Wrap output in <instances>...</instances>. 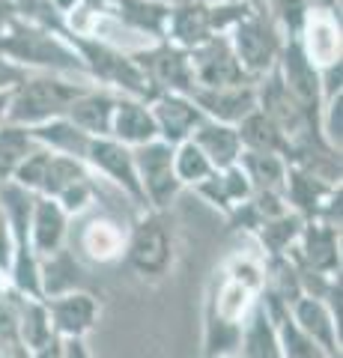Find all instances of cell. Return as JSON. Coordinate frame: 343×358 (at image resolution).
<instances>
[{
  "label": "cell",
  "mask_w": 343,
  "mask_h": 358,
  "mask_svg": "<svg viewBox=\"0 0 343 358\" xmlns=\"http://www.w3.org/2000/svg\"><path fill=\"white\" fill-rule=\"evenodd\" d=\"M263 257L236 251L224 257L206 287L203 301V358H224L239 352L242 326L263 296Z\"/></svg>",
  "instance_id": "obj_1"
},
{
  "label": "cell",
  "mask_w": 343,
  "mask_h": 358,
  "mask_svg": "<svg viewBox=\"0 0 343 358\" xmlns=\"http://www.w3.org/2000/svg\"><path fill=\"white\" fill-rule=\"evenodd\" d=\"M170 209H138L126 227V266L143 281H164L176 266V224Z\"/></svg>",
  "instance_id": "obj_2"
},
{
  "label": "cell",
  "mask_w": 343,
  "mask_h": 358,
  "mask_svg": "<svg viewBox=\"0 0 343 358\" xmlns=\"http://www.w3.org/2000/svg\"><path fill=\"white\" fill-rule=\"evenodd\" d=\"M63 39L72 45V51L84 63L90 84L114 90V93H123V96L143 99V102H149L156 96L147 75L138 69V63L131 60L129 48H123V45L98 39V36H81V33H69V30H63Z\"/></svg>",
  "instance_id": "obj_3"
},
{
  "label": "cell",
  "mask_w": 343,
  "mask_h": 358,
  "mask_svg": "<svg viewBox=\"0 0 343 358\" xmlns=\"http://www.w3.org/2000/svg\"><path fill=\"white\" fill-rule=\"evenodd\" d=\"M251 9L254 3L248 0H170L161 39L191 51L212 36H227Z\"/></svg>",
  "instance_id": "obj_4"
},
{
  "label": "cell",
  "mask_w": 343,
  "mask_h": 358,
  "mask_svg": "<svg viewBox=\"0 0 343 358\" xmlns=\"http://www.w3.org/2000/svg\"><path fill=\"white\" fill-rule=\"evenodd\" d=\"M90 81L69 75H54V72H30L13 93H9L6 122L24 129H36L48 120L66 117L69 105L78 99Z\"/></svg>",
  "instance_id": "obj_5"
},
{
  "label": "cell",
  "mask_w": 343,
  "mask_h": 358,
  "mask_svg": "<svg viewBox=\"0 0 343 358\" xmlns=\"http://www.w3.org/2000/svg\"><path fill=\"white\" fill-rule=\"evenodd\" d=\"M227 39H230V48H233L239 66L245 69V75L251 78L254 84L278 66L281 48L286 42L284 33L272 24V18L257 6H254L242 21H236V24L230 27Z\"/></svg>",
  "instance_id": "obj_6"
},
{
  "label": "cell",
  "mask_w": 343,
  "mask_h": 358,
  "mask_svg": "<svg viewBox=\"0 0 343 358\" xmlns=\"http://www.w3.org/2000/svg\"><path fill=\"white\" fill-rule=\"evenodd\" d=\"M129 54L138 63V69L147 75V81L156 93L191 96L194 72H191V60H188L185 48H176V45L164 39H152L147 45H140V48H129Z\"/></svg>",
  "instance_id": "obj_7"
},
{
  "label": "cell",
  "mask_w": 343,
  "mask_h": 358,
  "mask_svg": "<svg viewBox=\"0 0 343 358\" xmlns=\"http://www.w3.org/2000/svg\"><path fill=\"white\" fill-rule=\"evenodd\" d=\"M131 155L147 209H170L173 200L185 192L173 173V147L164 141H149L131 150Z\"/></svg>",
  "instance_id": "obj_8"
},
{
  "label": "cell",
  "mask_w": 343,
  "mask_h": 358,
  "mask_svg": "<svg viewBox=\"0 0 343 358\" xmlns=\"http://www.w3.org/2000/svg\"><path fill=\"white\" fill-rule=\"evenodd\" d=\"M81 221L69 230L75 257L93 266H110L123 260L126 251V224L117 221L108 212H93V215H78Z\"/></svg>",
  "instance_id": "obj_9"
},
{
  "label": "cell",
  "mask_w": 343,
  "mask_h": 358,
  "mask_svg": "<svg viewBox=\"0 0 343 358\" xmlns=\"http://www.w3.org/2000/svg\"><path fill=\"white\" fill-rule=\"evenodd\" d=\"M84 164L93 171V176H102L105 182L114 185L135 209H147L135 171V155H131L129 147H123L114 138H90V147L84 152Z\"/></svg>",
  "instance_id": "obj_10"
},
{
  "label": "cell",
  "mask_w": 343,
  "mask_h": 358,
  "mask_svg": "<svg viewBox=\"0 0 343 358\" xmlns=\"http://www.w3.org/2000/svg\"><path fill=\"white\" fill-rule=\"evenodd\" d=\"M278 75L284 87L290 90V96L295 99V105L305 110V117L319 129V110H323V87H319V69L307 60V54L302 51L298 39H286L278 57ZM323 134V131H319Z\"/></svg>",
  "instance_id": "obj_11"
},
{
  "label": "cell",
  "mask_w": 343,
  "mask_h": 358,
  "mask_svg": "<svg viewBox=\"0 0 343 358\" xmlns=\"http://www.w3.org/2000/svg\"><path fill=\"white\" fill-rule=\"evenodd\" d=\"M286 257L298 272L340 278V227H331L326 221H305Z\"/></svg>",
  "instance_id": "obj_12"
},
{
  "label": "cell",
  "mask_w": 343,
  "mask_h": 358,
  "mask_svg": "<svg viewBox=\"0 0 343 358\" xmlns=\"http://www.w3.org/2000/svg\"><path fill=\"white\" fill-rule=\"evenodd\" d=\"M194 72V87H239V84H254L239 66L233 48H230L227 36H212L209 42L197 45L188 51Z\"/></svg>",
  "instance_id": "obj_13"
},
{
  "label": "cell",
  "mask_w": 343,
  "mask_h": 358,
  "mask_svg": "<svg viewBox=\"0 0 343 358\" xmlns=\"http://www.w3.org/2000/svg\"><path fill=\"white\" fill-rule=\"evenodd\" d=\"M45 308H48L54 334L60 341L87 338L96 329L98 317H102V305H98V299L90 289H75V293L45 299Z\"/></svg>",
  "instance_id": "obj_14"
},
{
  "label": "cell",
  "mask_w": 343,
  "mask_h": 358,
  "mask_svg": "<svg viewBox=\"0 0 343 358\" xmlns=\"http://www.w3.org/2000/svg\"><path fill=\"white\" fill-rule=\"evenodd\" d=\"M286 310H290L295 329L307 334L328 358H340V317L323 299L302 293Z\"/></svg>",
  "instance_id": "obj_15"
},
{
  "label": "cell",
  "mask_w": 343,
  "mask_h": 358,
  "mask_svg": "<svg viewBox=\"0 0 343 358\" xmlns=\"http://www.w3.org/2000/svg\"><path fill=\"white\" fill-rule=\"evenodd\" d=\"M191 102L200 108V114L227 122V126H239L248 114L257 110V87L239 84V87H194Z\"/></svg>",
  "instance_id": "obj_16"
},
{
  "label": "cell",
  "mask_w": 343,
  "mask_h": 358,
  "mask_svg": "<svg viewBox=\"0 0 343 358\" xmlns=\"http://www.w3.org/2000/svg\"><path fill=\"white\" fill-rule=\"evenodd\" d=\"M147 105L152 110V120H156L159 141L170 143V147H180L182 141L191 138V131L203 120L200 108L191 102V96L182 93H156Z\"/></svg>",
  "instance_id": "obj_17"
},
{
  "label": "cell",
  "mask_w": 343,
  "mask_h": 358,
  "mask_svg": "<svg viewBox=\"0 0 343 358\" xmlns=\"http://www.w3.org/2000/svg\"><path fill=\"white\" fill-rule=\"evenodd\" d=\"M295 39L316 69H326V66L343 60L340 15H335V13H316V9H311Z\"/></svg>",
  "instance_id": "obj_18"
},
{
  "label": "cell",
  "mask_w": 343,
  "mask_h": 358,
  "mask_svg": "<svg viewBox=\"0 0 343 358\" xmlns=\"http://www.w3.org/2000/svg\"><path fill=\"white\" fill-rule=\"evenodd\" d=\"M72 215L66 212L57 200L33 197V212H30V239L33 248H36L39 257H45L51 251H60L69 245V230H72Z\"/></svg>",
  "instance_id": "obj_19"
},
{
  "label": "cell",
  "mask_w": 343,
  "mask_h": 358,
  "mask_svg": "<svg viewBox=\"0 0 343 358\" xmlns=\"http://www.w3.org/2000/svg\"><path fill=\"white\" fill-rule=\"evenodd\" d=\"M119 96H123V93H114V90L90 84L69 105V110H66V120L75 122L81 131L93 134V138H110V120H114Z\"/></svg>",
  "instance_id": "obj_20"
},
{
  "label": "cell",
  "mask_w": 343,
  "mask_h": 358,
  "mask_svg": "<svg viewBox=\"0 0 343 358\" xmlns=\"http://www.w3.org/2000/svg\"><path fill=\"white\" fill-rule=\"evenodd\" d=\"M110 138L119 141L129 150L143 147L149 141H159V129H156V120H152L149 105L135 96H119L114 120H110Z\"/></svg>",
  "instance_id": "obj_21"
},
{
  "label": "cell",
  "mask_w": 343,
  "mask_h": 358,
  "mask_svg": "<svg viewBox=\"0 0 343 358\" xmlns=\"http://www.w3.org/2000/svg\"><path fill=\"white\" fill-rule=\"evenodd\" d=\"M75 289H84V266L69 245L39 257V296L42 299L75 293Z\"/></svg>",
  "instance_id": "obj_22"
},
{
  "label": "cell",
  "mask_w": 343,
  "mask_h": 358,
  "mask_svg": "<svg viewBox=\"0 0 343 358\" xmlns=\"http://www.w3.org/2000/svg\"><path fill=\"white\" fill-rule=\"evenodd\" d=\"M191 192L200 194L209 206L221 212V215H230L239 203H245L251 197L254 188L248 182L245 171H242L239 164H233V167H224V171H212L200 185H194Z\"/></svg>",
  "instance_id": "obj_23"
},
{
  "label": "cell",
  "mask_w": 343,
  "mask_h": 358,
  "mask_svg": "<svg viewBox=\"0 0 343 358\" xmlns=\"http://www.w3.org/2000/svg\"><path fill=\"white\" fill-rule=\"evenodd\" d=\"M191 143H197V150H200L209 164L215 167V171H224V167H233L239 164V155H242V141H239V131L236 126H227V122H215L203 117L200 126L191 131Z\"/></svg>",
  "instance_id": "obj_24"
},
{
  "label": "cell",
  "mask_w": 343,
  "mask_h": 358,
  "mask_svg": "<svg viewBox=\"0 0 343 358\" xmlns=\"http://www.w3.org/2000/svg\"><path fill=\"white\" fill-rule=\"evenodd\" d=\"M239 131V141H242V150H251V152H272V155H281V159L290 162L293 155V141L278 122L269 120L263 110H254L245 120L236 126Z\"/></svg>",
  "instance_id": "obj_25"
},
{
  "label": "cell",
  "mask_w": 343,
  "mask_h": 358,
  "mask_svg": "<svg viewBox=\"0 0 343 358\" xmlns=\"http://www.w3.org/2000/svg\"><path fill=\"white\" fill-rule=\"evenodd\" d=\"M239 358H284L281 355V338L275 329V320L269 317L263 299L248 313L239 338Z\"/></svg>",
  "instance_id": "obj_26"
},
{
  "label": "cell",
  "mask_w": 343,
  "mask_h": 358,
  "mask_svg": "<svg viewBox=\"0 0 343 358\" xmlns=\"http://www.w3.org/2000/svg\"><path fill=\"white\" fill-rule=\"evenodd\" d=\"M265 310H269V317L275 320V329H278V338H281V355L284 358H328L319 346L307 338V334H302L295 329V322L290 317V310H286L284 301L272 299V296H260Z\"/></svg>",
  "instance_id": "obj_27"
},
{
  "label": "cell",
  "mask_w": 343,
  "mask_h": 358,
  "mask_svg": "<svg viewBox=\"0 0 343 358\" xmlns=\"http://www.w3.org/2000/svg\"><path fill=\"white\" fill-rule=\"evenodd\" d=\"M30 131H33V138H36L39 147H45V150L57 152V155H69V159H78V162H84V152H87V147H90V138H93V134L81 131L66 117L48 120V122H42V126L30 129Z\"/></svg>",
  "instance_id": "obj_28"
},
{
  "label": "cell",
  "mask_w": 343,
  "mask_h": 358,
  "mask_svg": "<svg viewBox=\"0 0 343 358\" xmlns=\"http://www.w3.org/2000/svg\"><path fill=\"white\" fill-rule=\"evenodd\" d=\"M305 227V218L295 215L293 209L281 212V215H275L269 221H263L257 233H254V239H257V245L263 248V260H269V257H286L290 254V248L295 245L298 233H302Z\"/></svg>",
  "instance_id": "obj_29"
},
{
  "label": "cell",
  "mask_w": 343,
  "mask_h": 358,
  "mask_svg": "<svg viewBox=\"0 0 343 358\" xmlns=\"http://www.w3.org/2000/svg\"><path fill=\"white\" fill-rule=\"evenodd\" d=\"M239 167L245 171L248 182L254 192H272V194H284V182H286V159L272 152H251L242 150L239 155Z\"/></svg>",
  "instance_id": "obj_30"
},
{
  "label": "cell",
  "mask_w": 343,
  "mask_h": 358,
  "mask_svg": "<svg viewBox=\"0 0 343 358\" xmlns=\"http://www.w3.org/2000/svg\"><path fill=\"white\" fill-rule=\"evenodd\" d=\"M18 338L24 343L27 352H36L42 346H48L51 341H57L45 308V299H30L21 296L18 301Z\"/></svg>",
  "instance_id": "obj_31"
},
{
  "label": "cell",
  "mask_w": 343,
  "mask_h": 358,
  "mask_svg": "<svg viewBox=\"0 0 343 358\" xmlns=\"http://www.w3.org/2000/svg\"><path fill=\"white\" fill-rule=\"evenodd\" d=\"M36 147L39 143L30 129L15 126V122H3L0 126V182H9L13 173L21 167V162Z\"/></svg>",
  "instance_id": "obj_32"
},
{
  "label": "cell",
  "mask_w": 343,
  "mask_h": 358,
  "mask_svg": "<svg viewBox=\"0 0 343 358\" xmlns=\"http://www.w3.org/2000/svg\"><path fill=\"white\" fill-rule=\"evenodd\" d=\"M212 171L215 167L209 164V159L200 150H197V143L182 141L180 147H173V173H176V179H180L182 188L200 185Z\"/></svg>",
  "instance_id": "obj_33"
},
{
  "label": "cell",
  "mask_w": 343,
  "mask_h": 358,
  "mask_svg": "<svg viewBox=\"0 0 343 358\" xmlns=\"http://www.w3.org/2000/svg\"><path fill=\"white\" fill-rule=\"evenodd\" d=\"M18 289L6 299H0V355L3 358H30V352L18 338Z\"/></svg>",
  "instance_id": "obj_34"
},
{
  "label": "cell",
  "mask_w": 343,
  "mask_h": 358,
  "mask_svg": "<svg viewBox=\"0 0 343 358\" xmlns=\"http://www.w3.org/2000/svg\"><path fill=\"white\" fill-rule=\"evenodd\" d=\"M263 13L269 15L272 24L284 33V39H295L307 13H311V6H307V0H265Z\"/></svg>",
  "instance_id": "obj_35"
},
{
  "label": "cell",
  "mask_w": 343,
  "mask_h": 358,
  "mask_svg": "<svg viewBox=\"0 0 343 358\" xmlns=\"http://www.w3.org/2000/svg\"><path fill=\"white\" fill-rule=\"evenodd\" d=\"M27 75H30L27 69H21V66H15L13 60H6V57H0V93L15 90Z\"/></svg>",
  "instance_id": "obj_36"
},
{
  "label": "cell",
  "mask_w": 343,
  "mask_h": 358,
  "mask_svg": "<svg viewBox=\"0 0 343 358\" xmlns=\"http://www.w3.org/2000/svg\"><path fill=\"white\" fill-rule=\"evenodd\" d=\"M9 257H13V236H9V221H6V212L3 203H0V268H9Z\"/></svg>",
  "instance_id": "obj_37"
},
{
  "label": "cell",
  "mask_w": 343,
  "mask_h": 358,
  "mask_svg": "<svg viewBox=\"0 0 343 358\" xmlns=\"http://www.w3.org/2000/svg\"><path fill=\"white\" fill-rule=\"evenodd\" d=\"M63 358H93L90 346H87V338L63 341Z\"/></svg>",
  "instance_id": "obj_38"
},
{
  "label": "cell",
  "mask_w": 343,
  "mask_h": 358,
  "mask_svg": "<svg viewBox=\"0 0 343 358\" xmlns=\"http://www.w3.org/2000/svg\"><path fill=\"white\" fill-rule=\"evenodd\" d=\"M30 358H63V341H51L48 346H42V350L30 352Z\"/></svg>",
  "instance_id": "obj_39"
},
{
  "label": "cell",
  "mask_w": 343,
  "mask_h": 358,
  "mask_svg": "<svg viewBox=\"0 0 343 358\" xmlns=\"http://www.w3.org/2000/svg\"><path fill=\"white\" fill-rule=\"evenodd\" d=\"M307 6L316 9V13H335V15H340V0H307Z\"/></svg>",
  "instance_id": "obj_40"
},
{
  "label": "cell",
  "mask_w": 343,
  "mask_h": 358,
  "mask_svg": "<svg viewBox=\"0 0 343 358\" xmlns=\"http://www.w3.org/2000/svg\"><path fill=\"white\" fill-rule=\"evenodd\" d=\"M13 93V90H9ZM9 93H0V126L6 122V108H9Z\"/></svg>",
  "instance_id": "obj_41"
},
{
  "label": "cell",
  "mask_w": 343,
  "mask_h": 358,
  "mask_svg": "<svg viewBox=\"0 0 343 358\" xmlns=\"http://www.w3.org/2000/svg\"><path fill=\"white\" fill-rule=\"evenodd\" d=\"M224 358H239V352H236V355H224Z\"/></svg>",
  "instance_id": "obj_42"
},
{
  "label": "cell",
  "mask_w": 343,
  "mask_h": 358,
  "mask_svg": "<svg viewBox=\"0 0 343 358\" xmlns=\"http://www.w3.org/2000/svg\"><path fill=\"white\" fill-rule=\"evenodd\" d=\"M164 3H170V0H164Z\"/></svg>",
  "instance_id": "obj_43"
},
{
  "label": "cell",
  "mask_w": 343,
  "mask_h": 358,
  "mask_svg": "<svg viewBox=\"0 0 343 358\" xmlns=\"http://www.w3.org/2000/svg\"><path fill=\"white\" fill-rule=\"evenodd\" d=\"M0 358H3V355H0Z\"/></svg>",
  "instance_id": "obj_44"
}]
</instances>
